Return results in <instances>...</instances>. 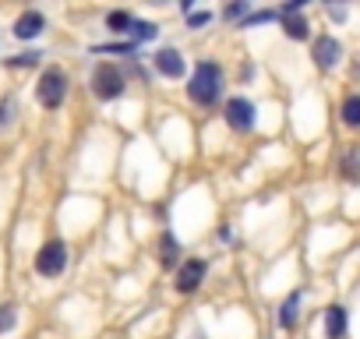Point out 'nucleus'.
I'll return each mask as SVG.
<instances>
[{"label": "nucleus", "instance_id": "obj_5", "mask_svg": "<svg viewBox=\"0 0 360 339\" xmlns=\"http://www.w3.org/2000/svg\"><path fill=\"white\" fill-rule=\"evenodd\" d=\"M205 272H209L205 258H188L184 265L176 269V293H195L205 283Z\"/></svg>", "mask_w": 360, "mask_h": 339}, {"label": "nucleus", "instance_id": "obj_21", "mask_svg": "<svg viewBox=\"0 0 360 339\" xmlns=\"http://www.w3.org/2000/svg\"><path fill=\"white\" fill-rule=\"evenodd\" d=\"M96 53H131L134 43H106V46H92Z\"/></svg>", "mask_w": 360, "mask_h": 339}, {"label": "nucleus", "instance_id": "obj_18", "mask_svg": "<svg viewBox=\"0 0 360 339\" xmlns=\"http://www.w3.org/2000/svg\"><path fill=\"white\" fill-rule=\"evenodd\" d=\"M39 50H29V53H18V57H11L8 60V68H32V64H39Z\"/></svg>", "mask_w": 360, "mask_h": 339}, {"label": "nucleus", "instance_id": "obj_25", "mask_svg": "<svg viewBox=\"0 0 360 339\" xmlns=\"http://www.w3.org/2000/svg\"><path fill=\"white\" fill-rule=\"evenodd\" d=\"M328 15H332L335 22H342V18H346V11H342V8H328Z\"/></svg>", "mask_w": 360, "mask_h": 339}, {"label": "nucleus", "instance_id": "obj_4", "mask_svg": "<svg viewBox=\"0 0 360 339\" xmlns=\"http://www.w3.org/2000/svg\"><path fill=\"white\" fill-rule=\"evenodd\" d=\"M92 92H96V99H103V103L120 99V96H124V75H120L113 64H99V68L92 71Z\"/></svg>", "mask_w": 360, "mask_h": 339}, {"label": "nucleus", "instance_id": "obj_8", "mask_svg": "<svg viewBox=\"0 0 360 339\" xmlns=\"http://www.w3.org/2000/svg\"><path fill=\"white\" fill-rule=\"evenodd\" d=\"M152 60H155V71H159V75H166V78H180V75H184V57H180L173 46L159 50Z\"/></svg>", "mask_w": 360, "mask_h": 339}, {"label": "nucleus", "instance_id": "obj_11", "mask_svg": "<svg viewBox=\"0 0 360 339\" xmlns=\"http://www.w3.org/2000/svg\"><path fill=\"white\" fill-rule=\"evenodd\" d=\"M176 262H180V244H176V237L166 230V234L159 237V265L169 269V265H176Z\"/></svg>", "mask_w": 360, "mask_h": 339}, {"label": "nucleus", "instance_id": "obj_20", "mask_svg": "<svg viewBox=\"0 0 360 339\" xmlns=\"http://www.w3.org/2000/svg\"><path fill=\"white\" fill-rule=\"evenodd\" d=\"M279 11H255V15H248L244 18V29H251V25H265V22H272Z\"/></svg>", "mask_w": 360, "mask_h": 339}, {"label": "nucleus", "instance_id": "obj_17", "mask_svg": "<svg viewBox=\"0 0 360 339\" xmlns=\"http://www.w3.org/2000/svg\"><path fill=\"white\" fill-rule=\"evenodd\" d=\"M356 170H360V145L346 148V155H342V174H346V177H353Z\"/></svg>", "mask_w": 360, "mask_h": 339}, {"label": "nucleus", "instance_id": "obj_13", "mask_svg": "<svg viewBox=\"0 0 360 339\" xmlns=\"http://www.w3.org/2000/svg\"><path fill=\"white\" fill-rule=\"evenodd\" d=\"M339 117H342V124H346V127H360V96H356V92L342 99Z\"/></svg>", "mask_w": 360, "mask_h": 339}, {"label": "nucleus", "instance_id": "obj_24", "mask_svg": "<svg viewBox=\"0 0 360 339\" xmlns=\"http://www.w3.org/2000/svg\"><path fill=\"white\" fill-rule=\"evenodd\" d=\"M8 110H11V99L0 103V124H8Z\"/></svg>", "mask_w": 360, "mask_h": 339}, {"label": "nucleus", "instance_id": "obj_9", "mask_svg": "<svg viewBox=\"0 0 360 339\" xmlns=\"http://www.w3.org/2000/svg\"><path fill=\"white\" fill-rule=\"evenodd\" d=\"M346 321H349L346 307L342 304H332L325 311V339H346Z\"/></svg>", "mask_w": 360, "mask_h": 339}, {"label": "nucleus", "instance_id": "obj_1", "mask_svg": "<svg viewBox=\"0 0 360 339\" xmlns=\"http://www.w3.org/2000/svg\"><path fill=\"white\" fill-rule=\"evenodd\" d=\"M223 92V68L216 60H198L195 75H191V85H188V96L191 103L198 106H212Z\"/></svg>", "mask_w": 360, "mask_h": 339}, {"label": "nucleus", "instance_id": "obj_6", "mask_svg": "<svg viewBox=\"0 0 360 339\" xmlns=\"http://www.w3.org/2000/svg\"><path fill=\"white\" fill-rule=\"evenodd\" d=\"M226 124H230L233 131H251V127H255V103L244 99V96L226 99Z\"/></svg>", "mask_w": 360, "mask_h": 339}, {"label": "nucleus", "instance_id": "obj_23", "mask_svg": "<svg viewBox=\"0 0 360 339\" xmlns=\"http://www.w3.org/2000/svg\"><path fill=\"white\" fill-rule=\"evenodd\" d=\"M244 11H248V4H233V8H226L223 15H226V18H240Z\"/></svg>", "mask_w": 360, "mask_h": 339}, {"label": "nucleus", "instance_id": "obj_14", "mask_svg": "<svg viewBox=\"0 0 360 339\" xmlns=\"http://www.w3.org/2000/svg\"><path fill=\"white\" fill-rule=\"evenodd\" d=\"M283 32H286L290 39H297V43L311 36V29H307V22H304L300 15H290V18H283Z\"/></svg>", "mask_w": 360, "mask_h": 339}, {"label": "nucleus", "instance_id": "obj_15", "mask_svg": "<svg viewBox=\"0 0 360 339\" xmlns=\"http://www.w3.org/2000/svg\"><path fill=\"white\" fill-rule=\"evenodd\" d=\"M131 22H134V18H131L127 11H110V15H106V29H110V32H131Z\"/></svg>", "mask_w": 360, "mask_h": 339}, {"label": "nucleus", "instance_id": "obj_16", "mask_svg": "<svg viewBox=\"0 0 360 339\" xmlns=\"http://www.w3.org/2000/svg\"><path fill=\"white\" fill-rule=\"evenodd\" d=\"M131 36H134L138 43H148V39L159 36V29H155V22H131Z\"/></svg>", "mask_w": 360, "mask_h": 339}, {"label": "nucleus", "instance_id": "obj_10", "mask_svg": "<svg viewBox=\"0 0 360 339\" xmlns=\"http://www.w3.org/2000/svg\"><path fill=\"white\" fill-rule=\"evenodd\" d=\"M43 29H46V18H43L39 11H25V15H18V22H15V36H18V39H36Z\"/></svg>", "mask_w": 360, "mask_h": 339}, {"label": "nucleus", "instance_id": "obj_3", "mask_svg": "<svg viewBox=\"0 0 360 339\" xmlns=\"http://www.w3.org/2000/svg\"><path fill=\"white\" fill-rule=\"evenodd\" d=\"M64 269H68V244H64L60 237H53V241H46V244L39 248V255H36V272L46 276V279H57V276H64Z\"/></svg>", "mask_w": 360, "mask_h": 339}, {"label": "nucleus", "instance_id": "obj_12", "mask_svg": "<svg viewBox=\"0 0 360 339\" xmlns=\"http://www.w3.org/2000/svg\"><path fill=\"white\" fill-rule=\"evenodd\" d=\"M297 314H300V290H293V293L279 304V325H283V328H293V325H297Z\"/></svg>", "mask_w": 360, "mask_h": 339}, {"label": "nucleus", "instance_id": "obj_22", "mask_svg": "<svg viewBox=\"0 0 360 339\" xmlns=\"http://www.w3.org/2000/svg\"><path fill=\"white\" fill-rule=\"evenodd\" d=\"M209 18H212L209 11H198V15H191V18H188V25H191V29H198V25H209Z\"/></svg>", "mask_w": 360, "mask_h": 339}, {"label": "nucleus", "instance_id": "obj_19", "mask_svg": "<svg viewBox=\"0 0 360 339\" xmlns=\"http://www.w3.org/2000/svg\"><path fill=\"white\" fill-rule=\"evenodd\" d=\"M15 321H18L15 307H11V304H4V307H0V332H11V328H15Z\"/></svg>", "mask_w": 360, "mask_h": 339}, {"label": "nucleus", "instance_id": "obj_7", "mask_svg": "<svg viewBox=\"0 0 360 339\" xmlns=\"http://www.w3.org/2000/svg\"><path fill=\"white\" fill-rule=\"evenodd\" d=\"M311 57H314V64H318L321 71H332V68L339 64V57H342V46H339L335 36H318Z\"/></svg>", "mask_w": 360, "mask_h": 339}, {"label": "nucleus", "instance_id": "obj_2", "mask_svg": "<svg viewBox=\"0 0 360 339\" xmlns=\"http://www.w3.org/2000/svg\"><path fill=\"white\" fill-rule=\"evenodd\" d=\"M36 99L46 106V110H57L64 99H68V75L64 68H46L39 85H36Z\"/></svg>", "mask_w": 360, "mask_h": 339}]
</instances>
